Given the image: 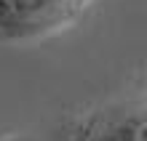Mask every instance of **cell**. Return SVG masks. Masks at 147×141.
Segmentation results:
<instances>
[{
  "label": "cell",
  "instance_id": "obj_1",
  "mask_svg": "<svg viewBox=\"0 0 147 141\" xmlns=\"http://www.w3.org/2000/svg\"><path fill=\"white\" fill-rule=\"evenodd\" d=\"M88 0H0V35L40 40L62 32L83 13Z\"/></svg>",
  "mask_w": 147,
  "mask_h": 141
},
{
  "label": "cell",
  "instance_id": "obj_2",
  "mask_svg": "<svg viewBox=\"0 0 147 141\" xmlns=\"http://www.w3.org/2000/svg\"><path fill=\"white\" fill-rule=\"evenodd\" d=\"M72 141H147V93L94 112Z\"/></svg>",
  "mask_w": 147,
  "mask_h": 141
}]
</instances>
